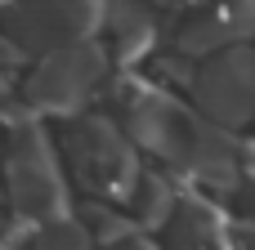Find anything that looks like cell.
<instances>
[{
	"label": "cell",
	"instance_id": "cell-1",
	"mask_svg": "<svg viewBox=\"0 0 255 250\" xmlns=\"http://www.w3.org/2000/svg\"><path fill=\"white\" fill-rule=\"evenodd\" d=\"M4 125H9V157H4L9 215L36 228L54 219H72L76 215L72 179H67V166L49 125L22 98H4Z\"/></svg>",
	"mask_w": 255,
	"mask_h": 250
},
{
	"label": "cell",
	"instance_id": "cell-2",
	"mask_svg": "<svg viewBox=\"0 0 255 250\" xmlns=\"http://www.w3.org/2000/svg\"><path fill=\"white\" fill-rule=\"evenodd\" d=\"M58 152L72 188H81L90 201H103V206H117V201L130 206L139 179L148 174L143 152L134 148L126 125H117L108 112H85L58 125Z\"/></svg>",
	"mask_w": 255,
	"mask_h": 250
},
{
	"label": "cell",
	"instance_id": "cell-3",
	"mask_svg": "<svg viewBox=\"0 0 255 250\" xmlns=\"http://www.w3.org/2000/svg\"><path fill=\"white\" fill-rule=\"evenodd\" d=\"M117 76V63H112V49L103 40H85V45H67V49H54V54H40L18 94L40 121H76L85 112H94L99 98H108V85Z\"/></svg>",
	"mask_w": 255,
	"mask_h": 250
},
{
	"label": "cell",
	"instance_id": "cell-4",
	"mask_svg": "<svg viewBox=\"0 0 255 250\" xmlns=\"http://www.w3.org/2000/svg\"><path fill=\"white\" fill-rule=\"evenodd\" d=\"M108 22V0H4V40L22 45L31 58L99 40Z\"/></svg>",
	"mask_w": 255,
	"mask_h": 250
},
{
	"label": "cell",
	"instance_id": "cell-5",
	"mask_svg": "<svg viewBox=\"0 0 255 250\" xmlns=\"http://www.w3.org/2000/svg\"><path fill=\"white\" fill-rule=\"evenodd\" d=\"M188 98L211 125L242 134L255 121V45L224 49V54L197 63V81H193Z\"/></svg>",
	"mask_w": 255,
	"mask_h": 250
},
{
	"label": "cell",
	"instance_id": "cell-6",
	"mask_svg": "<svg viewBox=\"0 0 255 250\" xmlns=\"http://www.w3.org/2000/svg\"><path fill=\"white\" fill-rule=\"evenodd\" d=\"M255 40V0H206L188 9L175 31L170 49L188 63H206L224 49H242Z\"/></svg>",
	"mask_w": 255,
	"mask_h": 250
},
{
	"label": "cell",
	"instance_id": "cell-7",
	"mask_svg": "<svg viewBox=\"0 0 255 250\" xmlns=\"http://www.w3.org/2000/svg\"><path fill=\"white\" fill-rule=\"evenodd\" d=\"M161 250H242V246H238V224L224 219L215 197L184 188L179 210L161 233Z\"/></svg>",
	"mask_w": 255,
	"mask_h": 250
},
{
	"label": "cell",
	"instance_id": "cell-8",
	"mask_svg": "<svg viewBox=\"0 0 255 250\" xmlns=\"http://www.w3.org/2000/svg\"><path fill=\"white\" fill-rule=\"evenodd\" d=\"M103 45L112 49V63L121 72H134L139 63L157 58L161 45V22L148 0H108V22H103Z\"/></svg>",
	"mask_w": 255,
	"mask_h": 250
},
{
	"label": "cell",
	"instance_id": "cell-9",
	"mask_svg": "<svg viewBox=\"0 0 255 250\" xmlns=\"http://www.w3.org/2000/svg\"><path fill=\"white\" fill-rule=\"evenodd\" d=\"M179 197H184V183H179L175 174L148 170V174L139 179L134 197H130V215H134V224H139L148 237H161L166 224H170L175 210H179Z\"/></svg>",
	"mask_w": 255,
	"mask_h": 250
},
{
	"label": "cell",
	"instance_id": "cell-10",
	"mask_svg": "<svg viewBox=\"0 0 255 250\" xmlns=\"http://www.w3.org/2000/svg\"><path fill=\"white\" fill-rule=\"evenodd\" d=\"M76 215L90 224V233H94L99 250H112V246L134 242V237H148V233L134 224V215H121V210H112V206H103V201H85Z\"/></svg>",
	"mask_w": 255,
	"mask_h": 250
},
{
	"label": "cell",
	"instance_id": "cell-11",
	"mask_svg": "<svg viewBox=\"0 0 255 250\" xmlns=\"http://www.w3.org/2000/svg\"><path fill=\"white\" fill-rule=\"evenodd\" d=\"M22 250H99L94 242V233H90V224L85 219H54V224H40L36 233H31V242Z\"/></svg>",
	"mask_w": 255,
	"mask_h": 250
},
{
	"label": "cell",
	"instance_id": "cell-12",
	"mask_svg": "<svg viewBox=\"0 0 255 250\" xmlns=\"http://www.w3.org/2000/svg\"><path fill=\"white\" fill-rule=\"evenodd\" d=\"M233 206H238V219L255 224V183H247V188H242V197H238Z\"/></svg>",
	"mask_w": 255,
	"mask_h": 250
},
{
	"label": "cell",
	"instance_id": "cell-13",
	"mask_svg": "<svg viewBox=\"0 0 255 250\" xmlns=\"http://www.w3.org/2000/svg\"><path fill=\"white\" fill-rule=\"evenodd\" d=\"M152 9H170V13H188V9H197V4H206V0H148Z\"/></svg>",
	"mask_w": 255,
	"mask_h": 250
},
{
	"label": "cell",
	"instance_id": "cell-14",
	"mask_svg": "<svg viewBox=\"0 0 255 250\" xmlns=\"http://www.w3.org/2000/svg\"><path fill=\"white\" fill-rule=\"evenodd\" d=\"M112 250H161L152 237H134V242H126V246H112Z\"/></svg>",
	"mask_w": 255,
	"mask_h": 250
},
{
	"label": "cell",
	"instance_id": "cell-15",
	"mask_svg": "<svg viewBox=\"0 0 255 250\" xmlns=\"http://www.w3.org/2000/svg\"><path fill=\"white\" fill-rule=\"evenodd\" d=\"M242 250H255V233H251V242H247V246H242Z\"/></svg>",
	"mask_w": 255,
	"mask_h": 250
},
{
	"label": "cell",
	"instance_id": "cell-16",
	"mask_svg": "<svg viewBox=\"0 0 255 250\" xmlns=\"http://www.w3.org/2000/svg\"><path fill=\"white\" fill-rule=\"evenodd\" d=\"M4 250H18V246H4Z\"/></svg>",
	"mask_w": 255,
	"mask_h": 250
}]
</instances>
